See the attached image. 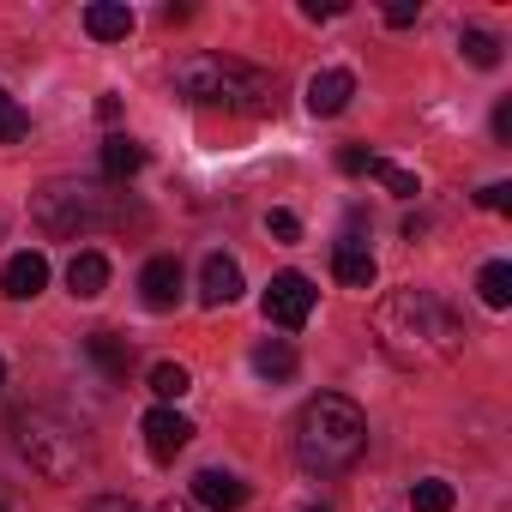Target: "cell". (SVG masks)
<instances>
[{
  "label": "cell",
  "mask_w": 512,
  "mask_h": 512,
  "mask_svg": "<svg viewBox=\"0 0 512 512\" xmlns=\"http://www.w3.org/2000/svg\"><path fill=\"white\" fill-rule=\"evenodd\" d=\"M464 320L434 296V290H392L374 308V344L398 368H434L464 350Z\"/></svg>",
  "instance_id": "1"
},
{
  "label": "cell",
  "mask_w": 512,
  "mask_h": 512,
  "mask_svg": "<svg viewBox=\"0 0 512 512\" xmlns=\"http://www.w3.org/2000/svg\"><path fill=\"white\" fill-rule=\"evenodd\" d=\"M175 91L199 109H229V115H272V103H278V85L266 67H247V61H229L211 49L175 61Z\"/></svg>",
  "instance_id": "2"
},
{
  "label": "cell",
  "mask_w": 512,
  "mask_h": 512,
  "mask_svg": "<svg viewBox=\"0 0 512 512\" xmlns=\"http://www.w3.org/2000/svg\"><path fill=\"white\" fill-rule=\"evenodd\" d=\"M368 452V416L344 392H320L296 416V458L308 476H344Z\"/></svg>",
  "instance_id": "3"
},
{
  "label": "cell",
  "mask_w": 512,
  "mask_h": 512,
  "mask_svg": "<svg viewBox=\"0 0 512 512\" xmlns=\"http://www.w3.org/2000/svg\"><path fill=\"white\" fill-rule=\"evenodd\" d=\"M31 223L43 235H91V229H121L127 223V193H115L109 181H49L31 193Z\"/></svg>",
  "instance_id": "4"
},
{
  "label": "cell",
  "mask_w": 512,
  "mask_h": 512,
  "mask_svg": "<svg viewBox=\"0 0 512 512\" xmlns=\"http://www.w3.org/2000/svg\"><path fill=\"white\" fill-rule=\"evenodd\" d=\"M13 446L19 458L43 476V482H73L91 464V434L85 422L61 416V410H19L13 416Z\"/></svg>",
  "instance_id": "5"
},
{
  "label": "cell",
  "mask_w": 512,
  "mask_h": 512,
  "mask_svg": "<svg viewBox=\"0 0 512 512\" xmlns=\"http://www.w3.org/2000/svg\"><path fill=\"white\" fill-rule=\"evenodd\" d=\"M314 302H320V290L302 278V272H278L272 284H266V320H278L284 332H296V326H308V314H314Z\"/></svg>",
  "instance_id": "6"
},
{
  "label": "cell",
  "mask_w": 512,
  "mask_h": 512,
  "mask_svg": "<svg viewBox=\"0 0 512 512\" xmlns=\"http://www.w3.org/2000/svg\"><path fill=\"white\" fill-rule=\"evenodd\" d=\"M181 260L175 253H157V260H145V272H139V302L151 308V314H175L181 308Z\"/></svg>",
  "instance_id": "7"
},
{
  "label": "cell",
  "mask_w": 512,
  "mask_h": 512,
  "mask_svg": "<svg viewBox=\"0 0 512 512\" xmlns=\"http://www.w3.org/2000/svg\"><path fill=\"white\" fill-rule=\"evenodd\" d=\"M139 434H145V446H151V458H175L187 440H193V422L181 416V410H169V404H157V410H145V422H139Z\"/></svg>",
  "instance_id": "8"
},
{
  "label": "cell",
  "mask_w": 512,
  "mask_h": 512,
  "mask_svg": "<svg viewBox=\"0 0 512 512\" xmlns=\"http://www.w3.org/2000/svg\"><path fill=\"white\" fill-rule=\"evenodd\" d=\"M43 284H49V260L37 247L13 253V260L0 266V296H7V302H31V296H43Z\"/></svg>",
  "instance_id": "9"
},
{
  "label": "cell",
  "mask_w": 512,
  "mask_h": 512,
  "mask_svg": "<svg viewBox=\"0 0 512 512\" xmlns=\"http://www.w3.org/2000/svg\"><path fill=\"white\" fill-rule=\"evenodd\" d=\"M193 506L199 512H235V506H247V482L235 476V470H199L193 476Z\"/></svg>",
  "instance_id": "10"
},
{
  "label": "cell",
  "mask_w": 512,
  "mask_h": 512,
  "mask_svg": "<svg viewBox=\"0 0 512 512\" xmlns=\"http://www.w3.org/2000/svg\"><path fill=\"white\" fill-rule=\"evenodd\" d=\"M350 97H356V73H344V67H320L308 79V115H344Z\"/></svg>",
  "instance_id": "11"
},
{
  "label": "cell",
  "mask_w": 512,
  "mask_h": 512,
  "mask_svg": "<svg viewBox=\"0 0 512 512\" xmlns=\"http://www.w3.org/2000/svg\"><path fill=\"white\" fill-rule=\"evenodd\" d=\"M241 296V266L229 260V253H205V266H199V302L205 308H229Z\"/></svg>",
  "instance_id": "12"
},
{
  "label": "cell",
  "mask_w": 512,
  "mask_h": 512,
  "mask_svg": "<svg viewBox=\"0 0 512 512\" xmlns=\"http://www.w3.org/2000/svg\"><path fill=\"white\" fill-rule=\"evenodd\" d=\"M332 278H338L344 290H374L380 266H374V253H368V247H356V241H338V247H332Z\"/></svg>",
  "instance_id": "13"
},
{
  "label": "cell",
  "mask_w": 512,
  "mask_h": 512,
  "mask_svg": "<svg viewBox=\"0 0 512 512\" xmlns=\"http://www.w3.org/2000/svg\"><path fill=\"white\" fill-rule=\"evenodd\" d=\"M85 356H91V362H97V374H103V380H115V386H121V380H127V368H133V344H127L121 332H91V338H85Z\"/></svg>",
  "instance_id": "14"
},
{
  "label": "cell",
  "mask_w": 512,
  "mask_h": 512,
  "mask_svg": "<svg viewBox=\"0 0 512 512\" xmlns=\"http://www.w3.org/2000/svg\"><path fill=\"white\" fill-rule=\"evenodd\" d=\"M67 290L79 296V302H97L103 290H109V260L97 247H85V253H73V266H67Z\"/></svg>",
  "instance_id": "15"
},
{
  "label": "cell",
  "mask_w": 512,
  "mask_h": 512,
  "mask_svg": "<svg viewBox=\"0 0 512 512\" xmlns=\"http://www.w3.org/2000/svg\"><path fill=\"white\" fill-rule=\"evenodd\" d=\"M85 31L97 43H121V37H133V7H121V0H91V7H85Z\"/></svg>",
  "instance_id": "16"
},
{
  "label": "cell",
  "mask_w": 512,
  "mask_h": 512,
  "mask_svg": "<svg viewBox=\"0 0 512 512\" xmlns=\"http://www.w3.org/2000/svg\"><path fill=\"white\" fill-rule=\"evenodd\" d=\"M139 169H145V145H133L127 133L103 139V181H109V187H121V181L139 175Z\"/></svg>",
  "instance_id": "17"
},
{
  "label": "cell",
  "mask_w": 512,
  "mask_h": 512,
  "mask_svg": "<svg viewBox=\"0 0 512 512\" xmlns=\"http://www.w3.org/2000/svg\"><path fill=\"white\" fill-rule=\"evenodd\" d=\"M253 374H260V380H272V386L296 380V344H284V338H266L260 350H253Z\"/></svg>",
  "instance_id": "18"
},
{
  "label": "cell",
  "mask_w": 512,
  "mask_h": 512,
  "mask_svg": "<svg viewBox=\"0 0 512 512\" xmlns=\"http://www.w3.org/2000/svg\"><path fill=\"white\" fill-rule=\"evenodd\" d=\"M458 49H464V61H470V67H482V73H494V67L506 61V55H500V37H494V31H476V25H470V31H458Z\"/></svg>",
  "instance_id": "19"
},
{
  "label": "cell",
  "mask_w": 512,
  "mask_h": 512,
  "mask_svg": "<svg viewBox=\"0 0 512 512\" xmlns=\"http://www.w3.org/2000/svg\"><path fill=\"white\" fill-rule=\"evenodd\" d=\"M368 175L386 187V193H398V199H416L422 193V181L410 175V169H398V163H386V157H368Z\"/></svg>",
  "instance_id": "20"
},
{
  "label": "cell",
  "mask_w": 512,
  "mask_h": 512,
  "mask_svg": "<svg viewBox=\"0 0 512 512\" xmlns=\"http://www.w3.org/2000/svg\"><path fill=\"white\" fill-rule=\"evenodd\" d=\"M476 290H482L488 308H506V302H512V266H506V260H488L482 278H476Z\"/></svg>",
  "instance_id": "21"
},
{
  "label": "cell",
  "mask_w": 512,
  "mask_h": 512,
  "mask_svg": "<svg viewBox=\"0 0 512 512\" xmlns=\"http://www.w3.org/2000/svg\"><path fill=\"white\" fill-rule=\"evenodd\" d=\"M410 506H416V512H452V506H458V494H452V482L428 476V482H416V488H410Z\"/></svg>",
  "instance_id": "22"
},
{
  "label": "cell",
  "mask_w": 512,
  "mask_h": 512,
  "mask_svg": "<svg viewBox=\"0 0 512 512\" xmlns=\"http://www.w3.org/2000/svg\"><path fill=\"white\" fill-rule=\"evenodd\" d=\"M31 133V115L19 109V97L13 91H0V145H19Z\"/></svg>",
  "instance_id": "23"
},
{
  "label": "cell",
  "mask_w": 512,
  "mask_h": 512,
  "mask_svg": "<svg viewBox=\"0 0 512 512\" xmlns=\"http://www.w3.org/2000/svg\"><path fill=\"white\" fill-rule=\"evenodd\" d=\"M187 386H193V374H187L181 362H157V368H151V392H157L163 404H169V398H181Z\"/></svg>",
  "instance_id": "24"
},
{
  "label": "cell",
  "mask_w": 512,
  "mask_h": 512,
  "mask_svg": "<svg viewBox=\"0 0 512 512\" xmlns=\"http://www.w3.org/2000/svg\"><path fill=\"white\" fill-rule=\"evenodd\" d=\"M266 235H272V241H302V217H296V211H272V217H266Z\"/></svg>",
  "instance_id": "25"
},
{
  "label": "cell",
  "mask_w": 512,
  "mask_h": 512,
  "mask_svg": "<svg viewBox=\"0 0 512 512\" xmlns=\"http://www.w3.org/2000/svg\"><path fill=\"white\" fill-rule=\"evenodd\" d=\"M476 205H482V211H512V187H506V181H494V187H482V193H476Z\"/></svg>",
  "instance_id": "26"
},
{
  "label": "cell",
  "mask_w": 512,
  "mask_h": 512,
  "mask_svg": "<svg viewBox=\"0 0 512 512\" xmlns=\"http://www.w3.org/2000/svg\"><path fill=\"white\" fill-rule=\"evenodd\" d=\"M416 19H422V7H416V0H398V7H386V25H392V31H410Z\"/></svg>",
  "instance_id": "27"
},
{
  "label": "cell",
  "mask_w": 512,
  "mask_h": 512,
  "mask_svg": "<svg viewBox=\"0 0 512 512\" xmlns=\"http://www.w3.org/2000/svg\"><path fill=\"white\" fill-rule=\"evenodd\" d=\"M338 169H344V175H368V151H362V145H344V151H338Z\"/></svg>",
  "instance_id": "28"
},
{
  "label": "cell",
  "mask_w": 512,
  "mask_h": 512,
  "mask_svg": "<svg viewBox=\"0 0 512 512\" xmlns=\"http://www.w3.org/2000/svg\"><path fill=\"white\" fill-rule=\"evenodd\" d=\"M85 512H145V506H133L127 494H97V500H91Z\"/></svg>",
  "instance_id": "29"
},
{
  "label": "cell",
  "mask_w": 512,
  "mask_h": 512,
  "mask_svg": "<svg viewBox=\"0 0 512 512\" xmlns=\"http://www.w3.org/2000/svg\"><path fill=\"white\" fill-rule=\"evenodd\" d=\"M302 13H308V19H338L344 0H302Z\"/></svg>",
  "instance_id": "30"
},
{
  "label": "cell",
  "mask_w": 512,
  "mask_h": 512,
  "mask_svg": "<svg viewBox=\"0 0 512 512\" xmlns=\"http://www.w3.org/2000/svg\"><path fill=\"white\" fill-rule=\"evenodd\" d=\"M494 139H500V145H512V103H500V109H494Z\"/></svg>",
  "instance_id": "31"
},
{
  "label": "cell",
  "mask_w": 512,
  "mask_h": 512,
  "mask_svg": "<svg viewBox=\"0 0 512 512\" xmlns=\"http://www.w3.org/2000/svg\"><path fill=\"white\" fill-rule=\"evenodd\" d=\"M97 115L103 121H121V97H97Z\"/></svg>",
  "instance_id": "32"
},
{
  "label": "cell",
  "mask_w": 512,
  "mask_h": 512,
  "mask_svg": "<svg viewBox=\"0 0 512 512\" xmlns=\"http://www.w3.org/2000/svg\"><path fill=\"white\" fill-rule=\"evenodd\" d=\"M157 512H199V506H193V500H163Z\"/></svg>",
  "instance_id": "33"
},
{
  "label": "cell",
  "mask_w": 512,
  "mask_h": 512,
  "mask_svg": "<svg viewBox=\"0 0 512 512\" xmlns=\"http://www.w3.org/2000/svg\"><path fill=\"white\" fill-rule=\"evenodd\" d=\"M0 235H7V199H0Z\"/></svg>",
  "instance_id": "34"
},
{
  "label": "cell",
  "mask_w": 512,
  "mask_h": 512,
  "mask_svg": "<svg viewBox=\"0 0 512 512\" xmlns=\"http://www.w3.org/2000/svg\"><path fill=\"white\" fill-rule=\"evenodd\" d=\"M0 386H7V362H0Z\"/></svg>",
  "instance_id": "35"
},
{
  "label": "cell",
  "mask_w": 512,
  "mask_h": 512,
  "mask_svg": "<svg viewBox=\"0 0 512 512\" xmlns=\"http://www.w3.org/2000/svg\"><path fill=\"white\" fill-rule=\"evenodd\" d=\"M0 512H7V506H0Z\"/></svg>",
  "instance_id": "36"
}]
</instances>
